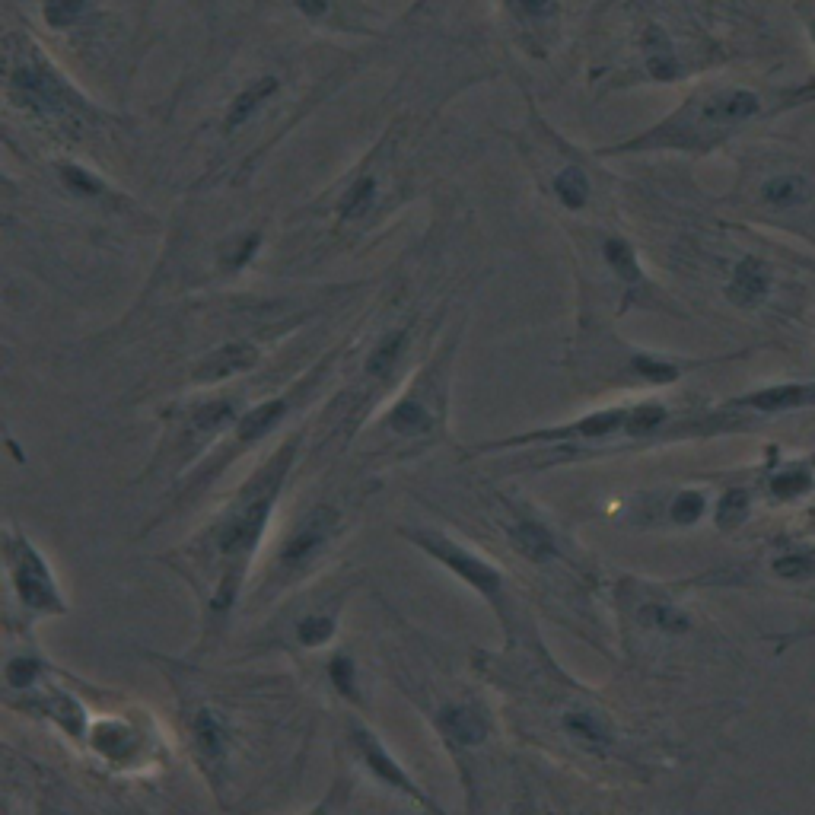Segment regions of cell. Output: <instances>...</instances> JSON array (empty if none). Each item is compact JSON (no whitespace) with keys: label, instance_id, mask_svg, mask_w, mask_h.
Returning <instances> with one entry per match:
<instances>
[{"label":"cell","instance_id":"603a6c76","mask_svg":"<svg viewBox=\"0 0 815 815\" xmlns=\"http://www.w3.org/2000/svg\"><path fill=\"white\" fill-rule=\"evenodd\" d=\"M726 408L733 411H758V414H784L796 408H815V383H780L733 398Z\"/></svg>","mask_w":815,"mask_h":815},{"label":"cell","instance_id":"74e56055","mask_svg":"<svg viewBox=\"0 0 815 815\" xmlns=\"http://www.w3.org/2000/svg\"><path fill=\"white\" fill-rule=\"evenodd\" d=\"M774 574L784 580H803L815 574V564L809 558H780L774 561Z\"/></svg>","mask_w":815,"mask_h":815},{"label":"cell","instance_id":"83f0119b","mask_svg":"<svg viewBox=\"0 0 815 815\" xmlns=\"http://www.w3.org/2000/svg\"><path fill=\"white\" fill-rule=\"evenodd\" d=\"M55 172H58V182L80 201H109V198H115L109 182L102 176H96L93 169H86L83 163L61 160V163H55Z\"/></svg>","mask_w":815,"mask_h":815},{"label":"cell","instance_id":"2e32d148","mask_svg":"<svg viewBox=\"0 0 815 815\" xmlns=\"http://www.w3.org/2000/svg\"><path fill=\"white\" fill-rule=\"evenodd\" d=\"M411 338H414V322H402V325H392L386 328L379 341L370 348L367 360H363V395H376L383 389L389 379H395L398 367H402V360L408 357L411 351Z\"/></svg>","mask_w":815,"mask_h":815},{"label":"cell","instance_id":"836d02e7","mask_svg":"<svg viewBox=\"0 0 815 815\" xmlns=\"http://www.w3.org/2000/svg\"><path fill=\"white\" fill-rule=\"evenodd\" d=\"M704 510H707V500H704L701 491H679L669 504L672 523H679V526H695L698 519L704 516Z\"/></svg>","mask_w":815,"mask_h":815},{"label":"cell","instance_id":"9a60e30c","mask_svg":"<svg viewBox=\"0 0 815 815\" xmlns=\"http://www.w3.org/2000/svg\"><path fill=\"white\" fill-rule=\"evenodd\" d=\"M86 745L93 749V755L99 761H106L112 768H128L137 765L147 749V736L137 730L131 720L121 717H106L90 726V736H86Z\"/></svg>","mask_w":815,"mask_h":815},{"label":"cell","instance_id":"44dd1931","mask_svg":"<svg viewBox=\"0 0 815 815\" xmlns=\"http://www.w3.org/2000/svg\"><path fill=\"white\" fill-rule=\"evenodd\" d=\"M383 176L373 169L357 172V179H351L348 185L341 188V195L335 201V217L341 227H357V223H367L379 204H383Z\"/></svg>","mask_w":815,"mask_h":815},{"label":"cell","instance_id":"f1b7e54d","mask_svg":"<svg viewBox=\"0 0 815 815\" xmlns=\"http://www.w3.org/2000/svg\"><path fill=\"white\" fill-rule=\"evenodd\" d=\"M634 618H637L640 628L656 631V634H685L691 628V621L685 618V612H679L666 599H653V596L637 599Z\"/></svg>","mask_w":815,"mask_h":815},{"label":"cell","instance_id":"484cf974","mask_svg":"<svg viewBox=\"0 0 815 815\" xmlns=\"http://www.w3.org/2000/svg\"><path fill=\"white\" fill-rule=\"evenodd\" d=\"M341 602L344 596H338L335 602L316 605V609H309L306 615L293 621V644L303 650H319L325 644H332L338 634V621H341Z\"/></svg>","mask_w":815,"mask_h":815},{"label":"cell","instance_id":"d6a6232c","mask_svg":"<svg viewBox=\"0 0 815 815\" xmlns=\"http://www.w3.org/2000/svg\"><path fill=\"white\" fill-rule=\"evenodd\" d=\"M812 488V468L806 465H790L784 472H777L771 478V494L780 497V500H790V497H800Z\"/></svg>","mask_w":815,"mask_h":815},{"label":"cell","instance_id":"f546056e","mask_svg":"<svg viewBox=\"0 0 815 815\" xmlns=\"http://www.w3.org/2000/svg\"><path fill=\"white\" fill-rule=\"evenodd\" d=\"M90 0H42V20L51 32H71L90 16Z\"/></svg>","mask_w":815,"mask_h":815},{"label":"cell","instance_id":"d4e9b609","mask_svg":"<svg viewBox=\"0 0 815 815\" xmlns=\"http://www.w3.org/2000/svg\"><path fill=\"white\" fill-rule=\"evenodd\" d=\"M545 185H548L551 198L570 214L586 211L589 201H593V176H589L586 163H580V160H564L558 166H551L545 176Z\"/></svg>","mask_w":815,"mask_h":815},{"label":"cell","instance_id":"1f68e13d","mask_svg":"<svg viewBox=\"0 0 815 815\" xmlns=\"http://www.w3.org/2000/svg\"><path fill=\"white\" fill-rule=\"evenodd\" d=\"M42 660H36V656H10L7 666H4V682L10 691H29V688H36L39 679H42Z\"/></svg>","mask_w":815,"mask_h":815},{"label":"cell","instance_id":"3957f363","mask_svg":"<svg viewBox=\"0 0 815 815\" xmlns=\"http://www.w3.org/2000/svg\"><path fill=\"white\" fill-rule=\"evenodd\" d=\"M341 354H344V348H335L332 354H325L303 379H297V383H293L287 392L271 395V398H265V402H258L255 408L242 411V418L233 424V430L227 433V437H223V440L211 449V453L204 456V462H198V465L192 468V472L185 475V481H179V491L172 494V500L166 504V510H163L160 516H156L150 526H160L163 519L176 516L182 507L195 504V500H198L207 488H211V484H214L223 472H227V468H230L233 462H239L246 453H252V449H255L258 443H265L274 430H281V427L293 418V414L303 411V408L312 402V398H316V395L325 389L328 379H332L335 363H338Z\"/></svg>","mask_w":815,"mask_h":815},{"label":"cell","instance_id":"ffe728a7","mask_svg":"<svg viewBox=\"0 0 815 815\" xmlns=\"http://www.w3.org/2000/svg\"><path fill=\"white\" fill-rule=\"evenodd\" d=\"M774 268L761 255H742L730 271V281L723 287V297L736 309H755L771 297Z\"/></svg>","mask_w":815,"mask_h":815},{"label":"cell","instance_id":"8fae6325","mask_svg":"<svg viewBox=\"0 0 815 815\" xmlns=\"http://www.w3.org/2000/svg\"><path fill=\"white\" fill-rule=\"evenodd\" d=\"M348 742H351V749H354V758L360 761V768L367 771L376 784H383L386 790H392L395 796H402V800L414 803V806H421L433 815H446L437 803H433V796L424 793V787L414 780L405 768H402V761H398L389 749H386V742L379 739L370 726H363L357 720L348 723Z\"/></svg>","mask_w":815,"mask_h":815},{"label":"cell","instance_id":"60d3db41","mask_svg":"<svg viewBox=\"0 0 815 815\" xmlns=\"http://www.w3.org/2000/svg\"><path fill=\"white\" fill-rule=\"evenodd\" d=\"M526 815H545V812H526Z\"/></svg>","mask_w":815,"mask_h":815},{"label":"cell","instance_id":"cb8c5ba5","mask_svg":"<svg viewBox=\"0 0 815 815\" xmlns=\"http://www.w3.org/2000/svg\"><path fill=\"white\" fill-rule=\"evenodd\" d=\"M23 710H29V714H39V717H48L61 733H67L71 739L86 742V736H90V720H86V710L80 707L77 698H71L61 688H48V691H42V695L23 701Z\"/></svg>","mask_w":815,"mask_h":815},{"label":"cell","instance_id":"f35d334b","mask_svg":"<svg viewBox=\"0 0 815 815\" xmlns=\"http://www.w3.org/2000/svg\"><path fill=\"white\" fill-rule=\"evenodd\" d=\"M344 800H348V790H344L341 784H335L332 790L325 793V800L312 806L306 815H338V812H341V806H344Z\"/></svg>","mask_w":815,"mask_h":815},{"label":"cell","instance_id":"d590c367","mask_svg":"<svg viewBox=\"0 0 815 815\" xmlns=\"http://www.w3.org/2000/svg\"><path fill=\"white\" fill-rule=\"evenodd\" d=\"M507 7L526 23H548L558 13L561 0H507Z\"/></svg>","mask_w":815,"mask_h":815},{"label":"cell","instance_id":"8992f818","mask_svg":"<svg viewBox=\"0 0 815 815\" xmlns=\"http://www.w3.org/2000/svg\"><path fill=\"white\" fill-rule=\"evenodd\" d=\"M348 529V519L338 504H312L303 510L293 523L287 526L284 539L277 542L271 561L262 574V589H258V599H274L284 589H293L303 583L312 570H316L328 551L335 548V542Z\"/></svg>","mask_w":815,"mask_h":815},{"label":"cell","instance_id":"4dcf8cb0","mask_svg":"<svg viewBox=\"0 0 815 815\" xmlns=\"http://www.w3.org/2000/svg\"><path fill=\"white\" fill-rule=\"evenodd\" d=\"M328 679L338 688L341 698H348L354 704H363V695H360V682H357V663L351 660L348 653H335L332 660H328Z\"/></svg>","mask_w":815,"mask_h":815},{"label":"cell","instance_id":"ac0fdd59","mask_svg":"<svg viewBox=\"0 0 815 815\" xmlns=\"http://www.w3.org/2000/svg\"><path fill=\"white\" fill-rule=\"evenodd\" d=\"M258 360H262V351H258L255 341H246V338L227 341V344H220V348H214L211 354H204L195 363L192 386L230 383V379H239V376H246L249 370H255Z\"/></svg>","mask_w":815,"mask_h":815},{"label":"cell","instance_id":"e0dca14e","mask_svg":"<svg viewBox=\"0 0 815 815\" xmlns=\"http://www.w3.org/2000/svg\"><path fill=\"white\" fill-rule=\"evenodd\" d=\"M637 58H640V74L653 83H675L685 77V61L682 51L675 45L672 32L660 23H644L637 32Z\"/></svg>","mask_w":815,"mask_h":815},{"label":"cell","instance_id":"7402d4cb","mask_svg":"<svg viewBox=\"0 0 815 815\" xmlns=\"http://www.w3.org/2000/svg\"><path fill=\"white\" fill-rule=\"evenodd\" d=\"M277 93H281V77H277V74H262V77L249 80V83L242 86V90L230 99L227 112H223V121H220L223 137H233V134H239L242 128H249L252 121H255V115L262 112Z\"/></svg>","mask_w":815,"mask_h":815},{"label":"cell","instance_id":"8d00e7d4","mask_svg":"<svg viewBox=\"0 0 815 815\" xmlns=\"http://www.w3.org/2000/svg\"><path fill=\"white\" fill-rule=\"evenodd\" d=\"M290 4L309 23H332L338 16V0H290Z\"/></svg>","mask_w":815,"mask_h":815},{"label":"cell","instance_id":"4316f807","mask_svg":"<svg viewBox=\"0 0 815 815\" xmlns=\"http://www.w3.org/2000/svg\"><path fill=\"white\" fill-rule=\"evenodd\" d=\"M758 198L771 211H796L812 198V182L800 172H777V176H768L758 188Z\"/></svg>","mask_w":815,"mask_h":815},{"label":"cell","instance_id":"5bb4252c","mask_svg":"<svg viewBox=\"0 0 815 815\" xmlns=\"http://www.w3.org/2000/svg\"><path fill=\"white\" fill-rule=\"evenodd\" d=\"M596 252L602 258L605 271H609L618 287H621V303L628 309L631 303H644L647 297H653V284L640 265V258L634 252V246L618 233H602L596 239Z\"/></svg>","mask_w":815,"mask_h":815},{"label":"cell","instance_id":"5b68a950","mask_svg":"<svg viewBox=\"0 0 815 815\" xmlns=\"http://www.w3.org/2000/svg\"><path fill=\"white\" fill-rule=\"evenodd\" d=\"M4 48H7L4 93L13 109H23L45 121H80L96 115V109L80 96L77 86L42 55V48L20 36H7Z\"/></svg>","mask_w":815,"mask_h":815},{"label":"cell","instance_id":"7c38bea8","mask_svg":"<svg viewBox=\"0 0 815 815\" xmlns=\"http://www.w3.org/2000/svg\"><path fill=\"white\" fill-rule=\"evenodd\" d=\"M430 720H433V730L440 733V739L446 742V749H453L456 758L462 752H468V749H478V745H484L494 733L491 710L484 707L481 701H472V698L443 701L430 714Z\"/></svg>","mask_w":815,"mask_h":815},{"label":"cell","instance_id":"d6986e66","mask_svg":"<svg viewBox=\"0 0 815 815\" xmlns=\"http://www.w3.org/2000/svg\"><path fill=\"white\" fill-rule=\"evenodd\" d=\"M561 730L570 742H577L580 749L593 752V755H602V752H612L615 749V726L612 720L605 717V710L593 707V704H570L564 707L561 714Z\"/></svg>","mask_w":815,"mask_h":815},{"label":"cell","instance_id":"30bf717a","mask_svg":"<svg viewBox=\"0 0 815 815\" xmlns=\"http://www.w3.org/2000/svg\"><path fill=\"white\" fill-rule=\"evenodd\" d=\"M4 567L10 580V593L20 602L26 621L61 618L67 615V599L58 586L45 554L20 532H4Z\"/></svg>","mask_w":815,"mask_h":815},{"label":"cell","instance_id":"277c9868","mask_svg":"<svg viewBox=\"0 0 815 815\" xmlns=\"http://www.w3.org/2000/svg\"><path fill=\"white\" fill-rule=\"evenodd\" d=\"M456 354H459V328L443 338L440 348L411 373L402 392H398L389 402V408L376 418L373 430L376 437L386 443V449H395L398 456H418L446 437Z\"/></svg>","mask_w":815,"mask_h":815},{"label":"cell","instance_id":"52a82bcc","mask_svg":"<svg viewBox=\"0 0 815 815\" xmlns=\"http://www.w3.org/2000/svg\"><path fill=\"white\" fill-rule=\"evenodd\" d=\"M402 535L418 551H424L433 564H440L459 583H465L481 602H488L491 612L500 618V624H504L507 634L516 631L510 583H507V574L494 561H488L475 548H468V545H462L456 539H449L446 532L430 529V526H408V529H402Z\"/></svg>","mask_w":815,"mask_h":815},{"label":"cell","instance_id":"4fadbf2b","mask_svg":"<svg viewBox=\"0 0 815 815\" xmlns=\"http://www.w3.org/2000/svg\"><path fill=\"white\" fill-rule=\"evenodd\" d=\"M507 523H504V535L510 548L519 554L523 561L545 567V564H558L564 561V545L561 535L551 529V523L545 516H539L532 507L523 504H510L507 500Z\"/></svg>","mask_w":815,"mask_h":815},{"label":"cell","instance_id":"6da1fadb","mask_svg":"<svg viewBox=\"0 0 815 815\" xmlns=\"http://www.w3.org/2000/svg\"><path fill=\"white\" fill-rule=\"evenodd\" d=\"M303 440V430H290L239 484L230 504L207 519L195 539L176 554L179 574L192 583L201 602V647H211L227 631L249 583L252 561L268 535L274 507L300 459Z\"/></svg>","mask_w":815,"mask_h":815},{"label":"cell","instance_id":"9c48e42d","mask_svg":"<svg viewBox=\"0 0 815 815\" xmlns=\"http://www.w3.org/2000/svg\"><path fill=\"white\" fill-rule=\"evenodd\" d=\"M182 730L188 752H192L195 765L207 777L217 793H223L230 780V765L239 752V726L236 717L223 704H214L211 698H185L182 704Z\"/></svg>","mask_w":815,"mask_h":815},{"label":"cell","instance_id":"7a4b0ae2","mask_svg":"<svg viewBox=\"0 0 815 815\" xmlns=\"http://www.w3.org/2000/svg\"><path fill=\"white\" fill-rule=\"evenodd\" d=\"M765 93L736 83H704L691 90L669 115L634 137L599 147L596 156H637V153H688L707 156L730 144L745 125L768 115Z\"/></svg>","mask_w":815,"mask_h":815},{"label":"cell","instance_id":"ab89813d","mask_svg":"<svg viewBox=\"0 0 815 815\" xmlns=\"http://www.w3.org/2000/svg\"><path fill=\"white\" fill-rule=\"evenodd\" d=\"M809 39H812V45H815V13L809 16Z\"/></svg>","mask_w":815,"mask_h":815},{"label":"cell","instance_id":"ba28073f","mask_svg":"<svg viewBox=\"0 0 815 815\" xmlns=\"http://www.w3.org/2000/svg\"><path fill=\"white\" fill-rule=\"evenodd\" d=\"M239 418H242V408L230 395L204 398V402L182 405L179 411H166L163 414L166 433H163L160 449H156L150 472L163 465L182 468L204 459L233 430Z\"/></svg>","mask_w":815,"mask_h":815},{"label":"cell","instance_id":"e575fe53","mask_svg":"<svg viewBox=\"0 0 815 815\" xmlns=\"http://www.w3.org/2000/svg\"><path fill=\"white\" fill-rule=\"evenodd\" d=\"M745 516H749V494L739 491V488L726 491L723 500H720V507H717V526L720 529H736Z\"/></svg>","mask_w":815,"mask_h":815}]
</instances>
